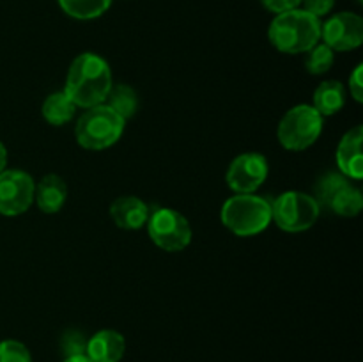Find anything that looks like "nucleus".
I'll use <instances>...</instances> for the list:
<instances>
[{"mask_svg": "<svg viewBox=\"0 0 363 362\" xmlns=\"http://www.w3.org/2000/svg\"><path fill=\"white\" fill-rule=\"evenodd\" d=\"M112 82V70L103 57L96 53H82L71 64L66 78V92L71 102L82 109L105 103Z\"/></svg>", "mask_w": 363, "mask_h": 362, "instance_id": "nucleus-1", "label": "nucleus"}, {"mask_svg": "<svg viewBox=\"0 0 363 362\" xmlns=\"http://www.w3.org/2000/svg\"><path fill=\"white\" fill-rule=\"evenodd\" d=\"M269 41L284 53H303L321 39V21L303 9L277 14L269 25Z\"/></svg>", "mask_w": 363, "mask_h": 362, "instance_id": "nucleus-2", "label": "nucleus"}, {"mask_svg": "<svg viewBox=\"0 0 363 362\" xmlns=\"http://www.w3.org/2000/svg\"><path fill=\"white\" fill-rule=\"evenodd\" d=\"M222 222L238 236H255L272 222V202L254 194H238L222 206Z\"/></svg>", "mask_w": 363, "mask_h": 362, "instance_id": "nucleus-3", "label": "nucleus"}, {"mask_svg": "<svg viewBox=\"0 0 363 362\" xmlns=\"http://www.w3.org/2000/svg\"><path fill=\"white\" fill-rule=\"evenodd\" d=\"M124 123L126 121L121 119L110 106L101 103L85 109L80 119L77 121L74 137L82 148L101 151L119 141L124 131Z\"/></svg>", "mask_w": 363, "mask_h": 362, "instance_id": "nucleus-4", "label": "nucleus"}, {"mask_svg": "<svg viewBox=\"0 0 363 362\" xmlns=\"http://www.w3.org/2000/svg\"><path fill=\"white\" fill-rule=\"evenodd\" d=\"M321 206L303 192H284L272 202V220L287 233H301L318 222Z\"/></svg>", "mask_w": 363, "mask_h": 362, "instance_id": "nucleus-5", "label": "nucleus"}, {"mask_svg": "<svg viewBox=\"0 0 363 362\" xmlns=\"http://www.w3.org/2000/svg\"><path fill=\"white\" fill-rule=\"evenodd\" d=\"M323 131V116L312 105H296L287 110L279 124V141L289 151L311 148Z\"/></svg>", "mask_w": 363, "mask_h": 362, "instance_id": "nucleus-6", "label": "nucleus"}, {"mask_svg": "<svg viewBox=\"0 0 363 362\" xmlns=\"http://www.w3.org/2000/svg\"><path fill=\"white\" fill-rule=\"evenodd\" d=\"M147 231L151 240L167 252L183 251L194 236L186 216L172 208H160L149 215Z\"/></svg>", "mask_w": 363, "mask_h": 362, "instance_id": "nucleus-7", "label": "nucleus"}, {"mask_svg": "<svg viewBox=\"0 0 363 362\" xmlns=\"http://www.w3.org/2000/svg\"><path fill=\"white\" fill-rule=\"evenodd\" d=\"M35 183L23 170L0 172V213L7 216L21 215L34 202Z\"/></svg>", "mask_w": 363, "mask_h": 362, "instance_id": "nucleus-8", "label": "nucleus"}, {"mask_svg": "<svg viewBox=\"0 0 363 362\" xmlns=\"http://www.w3.org/2000/svg\"><path fill=\"white\" fill-rule=\"evenodd\" d=\"M268 177V160L259 153H243L230 162L227 185L236 194H254Z\"/></svg>", "mask_w": 363, "mask_h": 362, "instance_id": "nucleus-9", "label": "nucleus"}, {"mask_svg": "<svg viewBox=\"0 0 363 362\" xmlns=\"http://www.w3.org/2000/svg\"><path fill=\"white\" fill-rule=\"evenodd\" d=\"M321 39L333 52L354 50L363 43V20L354 13H337L321 25Z\"/></svg>", "mask_w": 363, "mask_h": 362, "instance_id": "nucleus-10", "label": "nucleus"}, {"mask_svg": "<svg viewBox=\"0 0 363 362\" xmlns=\"http://www.w3.org/2000/svg\"><path fill=\"white\" fill-rule=\"evenodd\" d=\"M363 128L354 126L347 131L340 141L337 149V165L344 176L351 180H362L363 177V156H362Z\"/></svg>", "mask_w": 363, "mask_h": 362, "instance_id": "nucleus-11", "label": "nucleus"}, {"mask_svg": "<svg viewBox=\"0 0 363 362\" xmlns=\"http://www.w3.org/2000/svg\"><path fill=\"white\" fill-rule=\"evenodd\" d=\"M149 215H151L149 206L142 199L133 197V195L117 197L110 206V216L121 229H140L147 224Z\"/></svg>", "mask_w": 363, "mask_h": 362, "instance_id": "nucleus-12", "label": "nucleus"}, {"mask_svg": "<svg viewBox=\"0 0 363 362\" xmlns=\"http://www.w3.org/2000/svg\"><path fill=\"white\" fill-rule=\"evenodd\" d=\"M124 350H126V341L123 334L116 330H99L91 339H87L85 355L92 362H119Z\"/></svg>", "mask_w": 363, "mask_h": 362, "instance_id": "nucleus-13", "label": "nucleus"}, {"mask_svg": "<svg viewBox=\"0 0 363 362\" xmlns=\"http://www.w3.org/2000/svg\"><path fill=\"white\" fill-rule=\"evenodd\" d=\"M67 199L66 181L59 174H46L38 183L34 192V201L43 213H57L62 209Z\"/></svg>", "mask_w": 363, "mask_h": 362, "instance_id": "nucleus-14", "label": "nucleus"}, {"mask_svg": "<svg viewBox=\"0 0 363 362\" xmlns=\"http://www.w3.org/2000/svg\"><path fill=\"white\" fill-rule=\"evenodd\" d=\"M346 103V89L340 82L326 80L318 85L314 92V109L318 110L319 116H333L340 112Z\"/></svg>", "mask_w": 363, "mask_h": 362, "instance_id": "nucleus-15", "label": "nucleus"}, {"mask_svg": "<svg viewBox=\"0 0 363 362\" xmlns=\"http://www.w3.org/2000/svg\"><path fill=\"white\" fill-rule=\"evenodd\" d=\"M74 112H77V105L64 91L52 92L43 103V117L46 119V123L53 124V126H62V124L69 123L74 117Z\"/></svg>", "mask_w": 363, "mask_h": 362, "instance_id": "nucleus-16", "label": "nucleus"}, {"mask_svg": "<svg viewBox=\"0 0 363 362\" xmlns=\"http://www.w3.org/2000/svg\"><path fill=\"white\" fill-rule=\"evenodd\" d=\"M105 105L110 106L121 119H130L135 116L138 109V96L130 85L117 84L112 85L108 91V96L105 99Z\"/></svg>", "mask_w": 363, "mask_h": 362, "instance_id": "nucleus-17", "label": "nucleus"}, {"mask_svg": "<svg viewBox=\"0 0 363 362\" xmlns=\"http://www.w3.org/2000/svg\"><path fill=\"white\" fill-rule=\"evenodd\" d=\"M59 6L71 18L94 20L108 11L112 0H59Z\"/></svg>", "mask_w": 363, "mask_h": 362, "instance_id": "nucleus-18", "label": "nucleus"}, {"mask_svg": "<svg viewBox=\"0 0 363 362\" xmlns=\"http://www.w3.org/2000/svg\"><path fill=\"white\" fill-rule=\"evenodd\" d=\"M330 209L340 216H357L363 208V195L357 187L347 183L335 197L332 199L328 206Z\"/></svg>", "mask_w": 363, "mask_h": 362, "instance_id": "nucleus-19", "label": "nucleus"}, {"mask_svg": "<svg viewBox=\"0 0 363 362\" xmlns=\"http://www.w3.org/2000/svg\"><path fill=\"white\" fill-rule=\"evenodd\" d=\"M347 185V180L344 177V174L337 172H328L323 177H319V181L315 183V201L319 206H326L328 208L332 199L342 190Z\"/></svg>", "mask_w": 363, "mask_h": 362, "instance_id": "nucleus-20", "label": "nucleus"}, {"mask_svg": "<svg viewBox=\"0 0 363 362\" xmlns=\"http://www.w3.org/2000/svg\"><path fill=\"white\" fill-rule=\"evenodd\" d=\"M307 53L308 55L307 60H305V67L311 75L326 73L333 66V60H335V52L330 46H326L325 43H318Z\"/></svg>", "mask_w": 363, "mask_h": 362, "instance_id": "nucleus-21", "label": "nucleus"}, {"mask_svg": "<svg viewBox=\"0 0 363 362\" xmlns=\"http://www.w3.org/2000/svg\"><path fill=\"white\" fill-rule=\"evenodd\" d=\"M0 362H32V357L23 343L7 339L0 343Z\"/></svg>", "mask_w": 363, "mask_h": 362, "instance_id": "nucleus-22", "label": "nucleus"}, {"mask_svg": "<svg viewBox=\"0 0 363 362\" xmlns=\"http://www.w3.org/2000/svg\"><path fill=\"white\" fill-rule=\"evenodd\" d=\"M60 348H62L66 357H73V355H85L87 350V339L82 332L77 330H67L60 341Z\"/></svg>", "mask_w": 363, "mask_h": 362, "instance_id": "nucleus-23", "label": "nucleus"}, {"mask_svg": "<svg viewBox=\"0 0 363 362\" xmlns=\"http://www.w3.org/2000/svg\"><path fill=\"white\" fill-rule=\"evenodd\" d=\"M301 6H303V11L311 13L312 16L321 18L333 9L335 0H301Z\"/></svg>", "mask_w": 363, "mask_h": 362, "instance_id": "nucleus-24", "label": "nucleus"}, {"mask_svg": "<svg viewBox=\"0 0 363 362\" xmlns=\"http://www.w3.org/2000/svg\"><path fill=\"white\" fill-rule=\"evenodd\" d=\"M261 2L266 9L272 11V13L275 14L298 9V7L301 6V0H261Z\"/></svg>", "mask_w": 363, "mask_h": 362, "instance_id": "nucleus-25", "label": "nucleus"}, {"mask_svg": "<svg viewBox=\"0 0 363 362\" xmlns=\"http://www.w3.org/2000/svg\"><path fill=\"white\" fill-rule=\"evenodd\" d=\"M362 70H363V66H362V64H358V66L354 67V71L351 73V77H350V92H351V96L357 99V102H362V99H363Z\"/></svg>", "mask_w": 363, "mask_h": 362, "instance_id": "nucleus-26", "label": "nucleus"}, {"mask_svg": "<svg viewBox=\"0 0 363 362\" xmlns=\"http://www.w3.org/2000/svg\"><path fill=\"white\" fill-rule=\"evenodd\" d=\"M6 165H7V149H6V146L0 142V172H4V170H6Z\"/></svg>", "mask_w": 363, "mask_h": 362, "instance_id": "nucleus-27", "label": "nucleus"}, {"mask_svg": "<svg viewBox=\"0 0 363 362\" xmlns=\"http://www.w3.org/2000/svg\"><path fill=\"white\" fill-rule=\"evenodd\" d=\"M62 362H92L87 355H73V357H66Z\"/></svg>", "mask_w": 363, "mask_h": 362, "instance_id": "nucleus-28", "label": "nucleus"}]
</instances>
